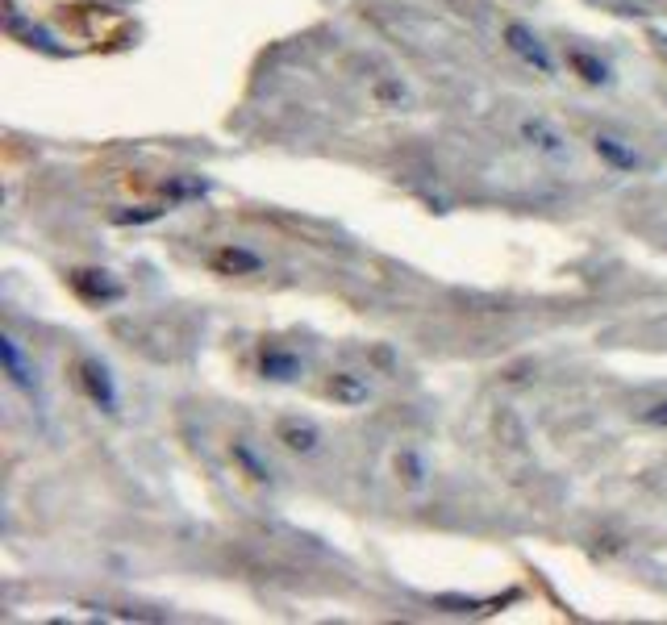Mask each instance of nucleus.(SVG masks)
I'll return each mask as SVG.
<instances>
[{
  "label": "nucleus",
  "mask_w": 667,
  "mask_h": 625,
  "mask_svg": "<svg viewBox=\"0 0 667 625\" xmlns=\"http://www.w3.org/2000/svg\"><path fill=\"white\" fill-rule=\"evenodd\" d=\"M505 46L518 55L526 67H534L539 76H555V59H550V50L547 42L539 38V34L530 30V26H521V21H509L505 26Z\"/></svg>",
  "instance_id": "nucleus-1"
},
{
  "label": "nucleus",
  "mask_w": 667,
  "mask_h": 625,
  "mask_svg": "<svg viewBox=\"0 0 667 625\" xmlns=\"http://www.w3.org/2000/svg\"><path fill=\"white\" fill-rule=\"evenodd\" d=\"M76 384H79V392H84V396L97 405V409L118 413V384H113V375H108L105 363L79 359L76 363Z\"/></svg>",
  "instance_id": "nucleus-2"
},
{
  "label": "nucleus",
  "mask_w": 667,
  "mask_h": 625,
  "mask_svg": "<svg viewBox=\"0 0 667 625\" xmlns=\"http://www.w3.org/2000/svg\"><path fill=\"white\" fill-rule=\"evenodd\" d=\"M0 363H5V375H9V384L13 388H21L26 396H38V372H34L30 363H26V354H21V346H17V338H0Z\"/></svg>",
  "instance_id": "nucleus-3"
},
{
  "label": "nucleus",
  "mask_w": 667,
  "mask_h": 625,
  "mask_svg": "<svg viewBox=\"0 0 667 625\" xmlns=\"http://www.w3.org/2000/svg\"><path fill=\"white\" fill-rule=\"evenodd\" d=\"M521 142H526L530 150H539V155H547V159H568V138L542 118L521 121Z\"/></svg>",
  "instance_id": "nucleus-4"
},
{
  "label": "nucleus",
  "mask_w": 667,
  "mask_h": 625,
  "mask_svg": "<svg viewBox=\"0 0 667 625\" xmlns=\"http://www.w3.org/2000/svg\"><path fill=\"white\" fill-rule=\"evenodd\" d=\"M71 288H76L79 301L88 304H108V301H121V283L113 280L108 272H71Z\"/></svg>",
  "instance_id": "nucleus-5"
},
{
  "label": "nucleus",
  "mask_w": 667,
  "mask_h": 625,
  "mask_svg": "<svg viewBox=\"0 0 667 625\" xmlns=\"http://www.w3.org/2000/svg\"><path fill=\"white\" fill-rule=\"evenodd\" d=\"M275 442H284V450H292V455H313L317 442H322V430L304 417H280L275 421Z\"/></svg>",
  "instance_id": "nucleus-6"
},
{
  "label": "nucleus",
  "mask_w": 667,
  "mask_h": 625,
  "mask_svg": "<svg viewBox=\"0 0 667 625\" xmlns=\"http://www.w3.org/2000/svg\"><path fill=\"white\" fill-rule=\"evenodd\" d=\"M259 372H263L267 380L292 384L296 375L304 372V363H301V354H292V351H280V346H267V351L259 354Z\"/></svg>",
  "instance_id": "nucleus-7"
},
{
  "label": "nucleus",
  "mask_w": 667,
  "mask_h": 625,
  "mask_svg": "<svg viewBox=\"0 0 667 625\" xmlns=\"http://www.w3.org/2000/svg\"><path fill=\"white\" fill-rule=\"evenodd\" d=\"M325 396L338 405H364L367 396H372V384L354 372H334L330 380H325Z\"/></svg>",
  "instance_id": "nucleus-8"
},
{
  "label": "nucleus",
  "mask_w": 667,
  "mask_h": 625,
  "mask_svg": "<svg viewBox=\"0 0 667 625\" xmlns=\"http://www.w3.org/2000/svg\"><path fill=\"white\" fill-rule=\"evenodd\" d=\"M213 267L221 275H259L263 272V259L255 251H242V246H221L213 254Z\"/></svg>",
  "instance_id": "nucleus-9"
},
{
  "label": "nucleus",
  "mask_w": 667,
  "mask_h": 625,
  "mask_svg": "<svg viewBox=\"0 0 667 625\" xmlns=\"http://www.w3.org/2000/svg\"><path fill=\"white\" fill-rule=\"evenodd\" d=\"M592 147H597V155L605 159L613 171H634V167L642 163V159H638V150L626 147V142H621V138H613V134H597V138H592Z\"/></svg>",
  "instance_id": "nucleus-10"
},
{
  "label": "nucleus",
  "mask_w": 667,
  "mask_h": 625,
  "mask_svg": "<svg viewBox=\"0 0 667 625\" xmlns=\"http://www.w3.org/2000/svg\"><path fill=\"white\" fill-rule=\"evenodd\" d=\"M568 63L584 84H609V63L589 55V50H568Z\"/></svg>",
  "instance_id": "nucleus-11"
},
{
  "label": "nucleus",
  "mask_w": 667,
  "mask_h": 625,
  "mask_svg": "<svg viewBox=\"0 0 667 625\" xmlns=\"http://www.w3.org/2000/svg\"><path fill=\"white\" fill-rule=\"evenodd\" d=\"M509 600H518V592L488 596V600H459V596H442V605L451 609V613H492V609H505Z\"/></svg>",
  "instance_id": "nucleus-12"
},
{
  "label": "nucleus",
  "mask_w": 667,
  "mask_h": 625,
  "mask_svg": "<svg viewBox=\"0 0 667 625\" xmlns=\"http://www.w3.org/2000/svg\"><path fill=\"white\" fill-rule=\"evenodd\" d=\"M234 459L242 463L246 471H251V479H267V467H263V463L255 459V450L246 446V442H234Z\"/></svg>",
  "instance_id": "nucleus-13"
},
{
  "label": "nucleus",
  "mask_w": 667,
  "mask_h": 625,
  "mask_svg": "<svg viewBox=\"0 0 667 625\" xmlns=\"http://www.w3.org/2000/svg\"><path fill=\"white\" fill-rule=\"evenodd\" d=\"M642 421H647V425H659V430H667V401H659V405H651V409H642Z\"/></svg>",
  "instance_id": "nucleus-14"
}]
</instances>
